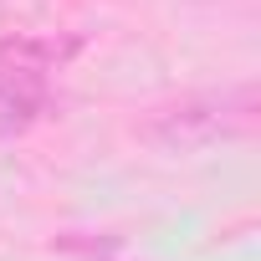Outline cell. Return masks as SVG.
Returning <instances> with one entry per match:
<instances>
[{"mask_svg":"<svg viewBox=\"0 0 261 261\" xmlns=\"http://www.w3.org/2000/svg\"><path fill=\"white\" fill-rule=\"evenodd\" d=\"M246 118H251V92H241V97H236V108H230V102H220V97H210V102L169 108V113L154 123V139H159L164 149H205V144H215V139L236 134Z\"/></svg>","mask_w":261,"mask_h":261,"instance_id":"6da1fadb","label":"cell"},{"mask_svg":"<svg viewBox=\"0 0 261 261\" xmlns=\"http://www.w3.org/2000/svg\"><path fill=\"white\" fill-rule=\"evenodd\" d=\"M51 108L46 77L41 72H21L11 62H0V139H16Z\"/></svg>","mask_w":261,"mask_h":261,"instance_id":"7a4b0ae2","label":"cell"}]
</instances>
